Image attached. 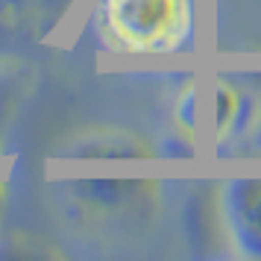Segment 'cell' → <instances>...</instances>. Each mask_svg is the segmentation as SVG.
Instances as JSON below:
<instances>
[{
    "label": "cell",
    "mask_w": 261,
    "mask_h": 261,
    "mask_svg": "<svg viewBox=\"0 0 261 261\" xmlns=\"http://www.w3.org/2000/svg\"><path fill=\"white\" fill-rule=\"evenodd\" d=\"M94 24L120 53H182L197 36V0H97Z\"/></svg>",
    "instance_id": "1"
},
{
    "label": "cell",
    "mask_w": 261,
    "mask_h": 261,
    "mask_svg": "<svg viewBox=\"0 0 261 261\" xmlns=\"http://www.w3.org/2000/svg\"><path fill=\"white\" fill-rule=\"evenodd\" d=\"M223 220L244 258L261 261V179H232L223 188Z\"/></svg>",
    "instance_id": "2"
},
{
    "label": "cell",
    "mask_w": 261,
    "mask_h": 261,
    "mask_svg": "<svg viewBox=\"0 0 261 261\" xmlns=\"http://www.w3.org/2000/svg\"><path fill=\"white\" fill-rule=\"evenodd\" d=\"M241 126V94L232 85H214L212 91V129L217 135H226L229 129Z\"/></svg>",
    "instance_id": "3"
},
{
    "label": "cell",
    "mask_w": 261,
    "mask_h": 261,
    "mask_svg": "<svg viewBox=\"0 0 261 261\" xmlns=\"http://www.w3.org/2000/svg\"><path fill=\"white\" fill-rule=\"evenodd\" d=\"M252 147L261 153V118L255 120V132H252Z\"/></svg>",
    "instance_id": "4"
}]
</instances>
